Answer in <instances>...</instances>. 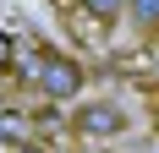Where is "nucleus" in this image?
<instances>
[{
	"label": "nucleus",
	"instance_id": "nucleus-1",
	"mask_svg": "<svg viewBox=\"0 0 159 153\" xmlns=\"http://www.w3.org/2000/svg\"><path fill=\"white\" fill-rule=\"evenodd\" d=\"M39 93L44 98H77L82 93V66L66 60V55H55V49H44V60H39Z\"/></svg>",
	"mask_w": 159,
	"mask_h": 153
},
{
	"label": "nucleus",
	"instance_id": "nucleus-2",
	"mask_svg": "<svg viewBox=\"0 0 159 153\" xmlns=\"http://www.w3.org/2000/svg\"><path fill=\"white\" fill-rule=\"evenodd\" d=\"M121 126H126V115H121L115 104H82L77 115H71V131H77V137H88V142L121 137Z\"/></svg>",
	"mask_w": 159,
	"mask_h": 153
},
{
	"label": "nucleus",
	"instance_id": "nucleus-3",
	"mask_svg": "<svg viewBox=\"0 0 159 153\" xmlns=\"http://www.w3.org/2000/svg\"><path fill=\"white\" fill-rule=\"evenodd\" d=\"M66 28L77 33L82 44L104 49V38H110V16H104V11H88L82 0H66Z\"/></svg>",
	"mask_w": 159,
	"mask_h": 153
},
{
	"label": "nucleus",
	"instance_id": "nucleus-4",
	"mask_svg": "<svg viewBox=\"0 0 159 153\" xmlns=\"http://www.w3.org/2000/svg\"><path fill=\"white\" fill-rule=\"evenodd\" d=\"M22 131H28V115L22 109H0V142H16Z\"/></svg>",
	"mask_w": 159,
	"mask_h": 153
},
{
	"label": "nucleus",
	"instance_id": "nucleus-5",
	"mask_svg": "<svg viewBox=\"0 0 159 153\" xmlns=\"http://www.w3.org/2000/svg\"><path fill=\"white\" fill-rule=\"evenodd\" d=\"M132 16H137V22H159V0H132Z\"/></svg>",
	"mask_w": 159,
	"mask_h": 153
},
{
	"label": "nucleus",
	"instance_id": "nucleus-6",
	"mask_svg": "<svg viewBox=\"0 0 159 153\" xmlns=\"http://www.w3.org/2000/svg\"><path fill=\"white\" fill-rule=\"evenodd\" d=\"M82 6H88V11H104V16H115L121 6H126V0H82Z\"/></svg>",
	"mask_w": 159,
	"mask_h": 153
},
{
	"label": "nucleus",
	"instance_id": "nucleus-7",
	"mask_svg": "<svg viewBox=\"0 0 159 153\" xmlns=\"http://www.w3.org/2000/svg\"><path fill=\"white\" fill-rule=\"evenodd\" d=\"M11 55H16V44L6 38V33H0V71H11Z\"/></svg>",
	"mask_w": 159,
	"mask_h": 153
},
{
	"label": "nucleus",
	"instance_id": "nucleus-8",
	"mask_svg": "<svg viewBox=\"0 0 159 153\" xmlns=\"http://www.w3.org/2000/svg\"><path fill=\"white\" fill-rule=\"evenodd\" d=\"M16 153H44V148H33V142H16Z\"/></svg>",
	"mask_w": 159,
	"mask_h": 153
},
{
	"label": "nucleus",
	"instance_id": "nucleus-9",
	"mask_svg": "<svg viewBox=\"0 0 159 153\" xmlns=\"http://www.w3.org/2000/svg\"><path fill=\"white\" fill-rule=\"evenodd\" d=\"M154 131H159V104H154Z\"/></svg>",
	"mask_w": 159,
	"mask_h": 153
},
{
	"label": "nucleus",
	"instance_id": "nucleus-10",
	"mask_svg": "<svg viewBox=\"0 0 159 153\" xmlns=\"http://www.w3.org/2000/svg\"><path fill=\"white\" fill-rule=\"evenodd\" d=\"M82 153H99V148H82Z\"/></svg>",
	"mask_w": 159,
	"mask_h": 153
}]
</instances>
